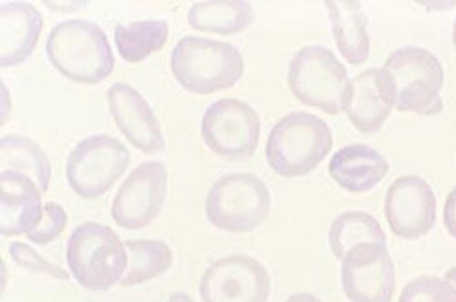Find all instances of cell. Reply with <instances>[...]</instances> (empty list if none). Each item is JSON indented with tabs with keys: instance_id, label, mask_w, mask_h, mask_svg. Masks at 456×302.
<instances>
[{
	"instance_id": "obj_4",
	"label": "cell",
	"mask_w": 456,
	"mask_h": 302,
	"mask_svg": "<svg viewBox=\"0 0 456 302\" xmlns=\"http://www.w3.org/2000/svg\"><path fill=\"white\" fill-rule=\"evenodd\" d=\"M332 146V131L325 121L307 112H293L272 128L265 156L276 174L295 178L313 171Z\"/></svg>"
},
{
	"instance_id": "obj_7",
	"label": "cell",
	"mask_w": 456,
	"mask_h": 302,
	"mask_svg": "<svg viewBox=\"0 0 456 302\" xmlns=\"http://www.w3.org/2000/svg\"><path fill=\"white\" fill-rule=\"evenodd\" d=\"M270 206L269 190L259 177L229 173L210 187L206 197V216L221 231L248 233L264 222Z\"/></svg>"
},
{
	"instance_id": "obj_19",
	"label": "cell",
	"mask_w": 456,
	"mask_h": 302,
	"mask_svg": "<svg viewBox=\"0 0 456 302\" xmlns=\"http://www.w3.org/2000/svg\"><path fill=\"white\" fill-rule=\"evenodd\" d=\"M337 48L350 64L364 63L370 55L367 17L361 3L354 0H326Z\"/></svg>"
},
{
	"instance_id": "obj_6",
	"label": "cell",
	"mask_w": 456,
	"mask_h": 302,
	"mask_svg": "<svg viewBox=\"0 0 456 302\" xmlns=\"http://www.w3.org/2000/svg\"><path fill=\"white\" fill-rule=\"evenodd\" d=\"M288 84L304 105L330 115L345 110L350 81L345 66L330 49L305 46L291 59Z\"/></svg>"
},
{
	"instance_id": "obj_13",
	"label": "cell",
	"mask_w": 456,
	"mask_h": 302,
	"mask_svg": "<svg viewBox=\"0 0 456 302\" xmlns=\"http://www.w3.org/2000/svg\"><path fill=\"white\" fill-rule=\"evenodd\" d=\"M385 216L390 230L403 239H417L434 226L436 199L429 184L417 175H403L388 187Z\"/></svg>"
},
{
	"instance_id": "obj_25",
	"label": "cell",
	"mask_w": 456,
	"mask_h": 302,
	"mask_svg": "<svg viewBox=\"0 0 456 302\" xmlns=\"http://www.w3.org/2000/svg\"><path fill=\"white\" fill-rule=\"evenodd\" d=\"M398 302H456V288L446 279L420 276L403 289Z\"/></svg>"
},
{
	"instance_id": "obj_21",
	"label": "cell",
	"mask_w": 456,
	"mask_h": 302,
	"mask_svg": "<svg viewBox=\"0 0 456 302\" xmlns=\"http://www.w3.org/2000/svg\"><path fill=\"white\" fill-rule=\"evenodd\" d=\"M12 170L29 177L42 194L49 187L51 164L43 148L33 139L20 134H7L0 139V171Z\"/></svg>"
},
{
	"instance_id": "obj_3",
	"label": "cell",
	"mask_w": 456,
	"mask_h": 302,
	"mask_svg": "<svg viewBox=\"0 0 456 302\" xmlns=\"http://www.w3.org/2000/svg\"><path fill=\"white\" fill-rule=\"evenodd\" d=\"M170 67L183 89L206 95L232 87L243 74L244 60L230 43L186 36L175 44Z\"/></svg>"
},
{
	"instance_id": "obj_15",
	"label": "cell",
	"mask_w": 456,
	"mask_h": 302,
	"mask_svg": "<svg viewBox=\"0 0 456 302\" xmlns=\"http://www.w3.org/2000/svg\"><path fill=\"white\" fill-rule=\"evenodd\" d=\"M0 185L1 234L28 233L43 216L42 192L29 177L9 169L0 171Z\"/></svg>"
},
{
	"instance_id": "obj_12",
	"label": "cell",
	"mask_w": 456,
	"mask_h": 302,
	"mask_svg": "<svg viewBox=\"0 0 456 302\" xmlns=\"http://www.w3.org/2000/svg\"><path fill=\"white\" fill-rule=\"evenodd\" d=\"M343 290L351 302H391L395 270L385 244L355 245L345 256L340 268Z\"/></svg>"
},
{
	"instance_id": "obj_11",
	"label": "cell",
	"mask_w": 456,
	"mask_h": 302,
	"mask_svg": "<svg viewBox=\"0 0 456 302\" xmlns=\"http://www.w3.org/2000/svg\"><path fill=\"white\" fill-rule=\"evenodd\" d=\"M167 189V173L162 163H140L118 187L111 204L112 219L127 230L147 226L161 211Z\"/></svg>"
},
{
	"instance_id": "obj_10",
	"label": "cell",
	"mask_w": 456,
	"mask_h": 302,
	"mask_svg": "<svg viewBox=\"0 0 456 302\" xmlns=\"http://www.w3.org/2000/svg\"><path fill=\"white\" fill-rule=\"evenodd\" d=\"M271 276L256 258L232 254L213 262L203 273L199 291L202 302H267Z\"/></svg>"
},
{
	"instance_id": "obj_5",
	"label": "cell",
	"mask_w": 456,
	"mask_h": 302,
	"mask_svg": "<svg viewBox=\"0 0 456 302\" xmlns=\"http://www.w3.org/2000/svg\"><path fill=\"white\" fill-rule=\"evenodd\" d=\"M66 260L77 282L94 291L119 283L127 266L124 242L110 226L94 221L74 228L68 240Z\"/></svg>"
},
{
	"instance_id": "obj_28",
	"label": "cell",
	"mask_w": 456,
	"mask_h": 302,
	"mask_svg": "<svg viewBox=\"0 0 456 302\" xmlns=\"http://www.w3.org/2000/svg\"><path fill=\"white\" fill-rule=\"evenodd\" d=\"M444 223L450 235L456 239V187L446 197L444 206Z\"/></svg>"
},
{
	"instance_id": "obj_16",
	"label": "cell",
	"mask_w": 456,
	"mask_h": 302,
	"mask_svg": "<svg viewBox=\"0 0 456 302\" xmlns=\"http://www.w3.org/2000/svg\"><path fill=\"white\" fill-rule=\"evenodd\" d=\"M43 18L31 4L9 1L0 5V67L25 61L34 51Z\"/></svg>"
},
{
	"instance_id": "obj_18",
	"label": "cell",
	"mask_w": 456,
	"mask_h": 302,
	"mask_svg": "<svg viewBox=\"0 0 456 302\" xmlns=\"http://www.w3.org/2000/svg\"><path fill=\"white\" fill-rule=\"evenodd\" d=\"M328 170L338 185L351 193L370 190L389 171L387 159L365 144H351L338 150Z\"/></svg>"
},
{
	"instance_id": "obj_26",
	"label": "cell",
	"mask_w": 456,
	"mask_h": 302,
	"mask_svg": "<svg viewBox=\"0 0 456 302\" xmlns=\"http://www.w3.org/2000/svg\"><path fill=\"white\" fill-rule=\"evenodd\" d=\"M67 223L68 215L63 207L55 202H47L40 222L26 234L27 238L37 245L48 244L62 233Z\"/></svg>"
},
{
	"instance_id": "obj_17",
	"label": "cell",
	"mask_w": 456,
	"mask_h": 302,
	"mask_svg": "<svg viewBox=\"0 0 456 302\" xmlns=\"http://www.w3.org/2000/svg\"><path fill=\"white\" fill-rule=\"evenodd\" d=\"M394 107L380 69H366L350 80L345 110L354 127L364 134L378 131Z\"/></svg>"
},
{
	"instance_id": "obj_2",
	"label": "cell",
	"mask_w": 456,
	"mask_h": 302,
	"mask_svg": "<svg viewBox=\"0 0 456 302\" xmlns=\"http://www.w3.org/2000/svg\"><path fill=\"white\" fill-rule=\"evenodd\" d=\"M45 52L61 74L81 83H100L114 68L105 32L86 20H69L54 26L47 36Z\"/></svg>"
},
{
	"instance_id": "obj_22",
	"label": "cell",
	"mask_w": 456,
	"mask_h": 302,
	"mask_svg": "<svg viewBox=\"0 0 456 302\" xmlns=\"http://www.w3.org/2000/svg\"><path fill=\"white\" fill-rule=\"evenodd\" d=\"M127 254V266L119 282L133 286L152 280L167 272L173 264L172 249L156 239L129 240L124 242Z\"/></svg>"
},
{
	"instance_id": "obj_31",
	"label": "cell",
	"mask_w": 456,
	"mask_h": 302,
	"mask_svg": "<svg viewBox=\"0 0 456 302\" xmlns=\"http://www.w3.org/2000/svg\"><path fill=\"white\" fill-rule=\"evenodd\" d=\"M445 279L456 288V266L452 267L445 274Z\"/></svg>"
},
{
	"instance_id": "obj_24",
	"label": "cell",
	"mask_w": 456,
	"mask_h": 302,
	"mask_svg": "<svg viewBox=\"0 0 456 302\" xmlns=\"http://www.w3.org/2000/svg\"><path fill=\"white\" fill-rule=\"evenodd\" d=\"M168 24L164 20H145L118 24L114 40L119 55L127 62L136 63L158 52L167 43Z\"/></svg>"
},
{
	"instance_id": "obj_9",
	"label": "cell",
	"mask_w": 456,
	"mask_h": 302,
	"mask_svg": "<svg viewBox=\"0 0 456 302\" xmlns=\"http://www.w3.org/2000/svg\"><path fill=\"white\" fill-rule=\"evenodd\" d=\"M260 131L256 112L246 102L233 98L212 103L206 109L200 125L208 147L230 161L251 157L256 150Z\"/></svg>"
},
{
	"instance_id": "obj_1",
	"label": "cell",
	"mask_w": 456,
	"mask_h": 302,
	"mask_svg": "<svg viewBox=\"0 0 456 302\" xmlns=\"http://www.w3.org/2000/svg\"><path fill=\"white\" fill-rule=\"evenodd\" d=\"M380 76L398 111L425 116L442 112L444 69L427 49L406 46L392 52L380 68Z\"/></svg>"
},
{
	"instance_id": "obj_30",
	"label": "cell",
	"mask_w": 456,
	"mask_h": 302,
	"mask_svg": "<svg viewBox=\"0 0 456 302\" xmlns=\"http://www.w3.org/2000/svg\"><path fill=\"white\" fill-rule=\"evenodd\" d=\"M167 302H194L193 299L183 291H175L171 294Z\"/></svg>"
},
{
	"instance_id": "obj_27",
	"label": "cell",
	"mask_w": 456,
	"mask_h": 302,
	"mask_svg": "<svg viewBox=\"0 0 456 302\" xmlns=\"http://www.w3.org/2000/svg\"><path fill=\"white\" fill-rule=\"evenodd\" d=\"M8 251L12 259L23 268L45 273L59 280L69 279V274L63 268L44 258L25 242H12Z\"/></svg>"
},
{
	"instance_id": "obj_14",
	"label": "cell",
	"mask_w": 456,
	"mask_h": 302,
	"mask_svg": "<svg viewBox=\"0 0 456 302\" xmlns=\"http://www.w3.org/2000/svg\"><path fill=\"white\" fill-rule=\"evenodd\" d=\"M107 100L116 125L134 147L146 154L165 148L160 125L137 90L124 82H116L107 91Z\"/></svg>"
},
{
	"instance_id": "obj_8",
	"label": "cell",
	"mask_w": 456,
	"mask_h": 302,
	"mask_svg": "<svg viewBox=\"0 0 456 302\" xmlns=\"http://www.w3.org/2000/svg\"><path fill=\"white\" fill-rule=\"evenodd\" d=\"M129 163V151L118 139L106 134L92 135L83 139L69 153L67 180L79 196L98 198L120 179Z\"/></svg>"
},
{
	"instance_id": "obj_32",
	"label": "cell",
	"mask_w": 456,
	"mask_h": 302,
	"mask_svg": "<svg viewBox=\"0 0 456 302\" xmlns=\"http://www.w3.org/2000/svg\"><path fill=\"white\" fill-rule=\"evenodd\" d=\"M452 42L456 50V18L452 26Z\"/></svg>"
},
{
	"instance_id": "obj_23",
	"label": "cell",
	"mask_w": 456,
	"mask_h": 302,
	"mask_svg": "<svg viewBox=\"0 0 456 302\" xmlns=\"http://www.w3.org/2000/svg\"><path fill=\"white\" fill-rule=\"evenodd\" d=\"M328 235L331 252L341 261L355 245L365 242L386 245V234L379 221L362 211L339 214L332 221Z\"/></svg>"
},
{
	"instance_id": "obj_29",
	"label": "cell",
	"mask_w": 456,
	"mask_h": 302,
	"mask_svg": "<svg viewBox=\"0 0 456 302\" xmlns=\"http://www.w3.org/2000/svg\"><path fill=\"white\" fill-rule=\"evenodd\" d=\"M285 302H322L316 296L309 292H299L291 295Z\"/></svg>"
},
{
	"instance_id": "obj_20",
	"label": "cell",
	"mask_w": 456,
	"mask_h": 302,
	"mask_svg": "<svg viewBox=\"0 0 456 302\" xmlns=\"http://www.w3.org/2000/svg\"><path fill=\"white\" fill-rule=\"evenodd\" d=\"M254 11L244 0H214L193 4L187 21L195 30L222 35L237 34L253 21Z\"/></svg>"
}]
</instances>
